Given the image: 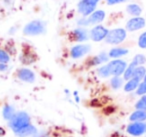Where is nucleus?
Masks as SVG:
<instances>
[{"instance_id":"1","label":"nucleus","mask_w":146,"mask_h":137,"mask_svg":"<svg viewBox=\"0 0 146 137\" xmlns=\"http://www.w3.org/2000/svg\"><path fill=\"white\" fill-rule=\"evenodd\" d=\"M30 124V116L24 111L16 112L15 115L8 121V126L12 129L13 132H17L23 127Z\"/></svg>"},{"instance_id":"2","label":"nucleus","mask_w":146,"mask_h":137,"mask_svg":"<svg viewBox=\"0 0 146 137\" xmlns=\"http://www.w3.org/2000/svg\"><path fill=\"white\" fill-rule=\"evenodd\" d=\"M45 32V23L41 20H33L27 23L23 28V33L27 36H36Z\"/></svg>"},{"instance_id":"3","label":"nucleus","mask_w":146,"mask_h":137,"mask_svg":"<svg viewBox=\"0 0 146 137\" xmlns=\"http://www.w3.org/2000/svg\"><path fill=\"white\" fill-rule=\"evenodd\" d=\"M126 30L123 28H116L112 29L108 32L107 36L105 38V41L108 44H119L123 42L126 38Z\"/></svg>"},{"instance_id":"4","label":"nucleus","mask_w":146,"mask_h":137,"mask_svg":"<svg viewBox=\"0 0 146 137\" xmlns=\"http://www.w3.org/2000/svg\"><path fill=\"white\" fill-rule=\"evenodd\" d=\"M100 0H80L78 3V12L83 17H87L95 11L96 5Z\"/></svg>"},{"instance_id":"5","label":"nucleus","mask_w":146,"mask_h":137,"mask_svg":"<svg viewBox=\"0 0 146 137\" xmlns=\"http://www.w3.org/2000/svg\"><path fill=\"white\" fill-rule=\"evenodd\" d=\"M106 65L108 67L110 75H112V76H120L121 74H123L126 67H127L125 61L120 60V59H114Z\"/></svg>"},{"instance_id":"6","label":"nucleus","mask_w":146,"mask_h":137,"mask_svg":"<svg viewBox=\"0 0 146 137\" xmlns=\"http://www.w3.org/2000/svg\"><path fill=\"white\" fill-rule=\"evenodd\" d=\"M108 32H109V30H107L104 26L96 25L90 30V38L95 42H99V41H102L106 38Z\"/></svg>"},{"instance_id":"7","label":"nucleus","mask_w":146,"mask_h":137,"mask_svg":"<svg viewBox=\"0 0 146 137\" xmlns=\"http://www.w3.org/2000/svg\"><path fill=\"white\" fill-rule=\"evenodd\" d=\"M146 25V21L143 17H133V18L129 19L126 23V29L130 32H134V31L140 30V29L144 28Z\"/></svg>"},{"instance_id":"8","label":"nucleus","mask_w":146,"mask_h":137,"mask_svg":"<svg viewBox=\"0 0 146 137\" xmlns=\"http://www.w3.org/2000/svg\"><path fill=\"white\" fill-rule=\"evenodd\" d=\"M90 50H91V46H90V45L78 44L71 48L70 56L72 57L73 59H79V58H81V57H83L84 55H86L87 53H89Z\"/></svg>"},{"instance_id":"9","label":"nucleus","mask_w":146,"mask_h":137,"mask_svg":"<svg viewBox=\"0 0 146 137\" xmlns=\"http://www.w3.org/2000/svg\"><path fill=\"white\" fill-rule=\"evenodd\" d=\"M127 132L133 136H140L146 132V123L133 122L127 126Z\"/></svg>"},{"instance_id":"10","label":"nucleus","mask_w":146,"mask_h":137,"mask_svg":"<svg viewBox=\"0 0 146 137\" xmlns=\"http://www.w3.org/2000/svg\"><path fill=\"white\" fill-rule=\"evenodd\" d=\"M17 77L23 82L33 83L35 81V74L28 68H21L17 72Z\"/></svg>"},{"instance_id":"11","label":"nucleus","mask_w":146,"mask_h":137,"mask_svg":"<svg viewBox=\"0 0 146 137\" xmlns=\"http://www.w3.org/2000/svg\"><path fill=\"white\" fill-rule=\"evenodd\" d=\"M104 18H105V12L103 10H95L87 17V20L89 25H95L101 23Z\"/></svg>"},{"instance_id":"12","label":"nucleus","mask_w":146,"mask_h":137,"mask_svg":"<svg viewBox=\"0 0 146 137\" xmlns=\"http://www.w3.org/2000/svg\"><path fill=\"white\" fill-rule=\"evenodd\" d=\"M38 132L36 129V127L33 126L32 124H28L27 126L23 127L22 129L18 130L17 132H15V135H17L18 137H27V136H34L36 133Z\"/></svg>"},{"instance_id":"13","label":"nucleus","mask_w":146,"mask_h":137,"mask_svg":"<svg viewBox=\"0 0 146 137\" xmlns=\"http://www.w3.org/2000/svg\"><path fill=\"white\" fill-rule=\"evenodd\" d=\"M88 37H89V35H88L87 30L84 28H77L73 31V38L77 42L86 41L88 39Z\"/></svg>"},{"instance_id":"14","label":"nucleus","mask_w":146,"mask_h":137,"mask_svg":"<svg viewBox=\"0 0 146 137\" xmlns=\"http://www.w3.org/2000/svg\"><path fill=\"white\" fill-rule=\"evenodd\" d=\"M130 120L133 122H142L146 120V111L145 110H136L130 115Z\"/></svg>"},{"instance_id":"15","label":"nucleus","mask_w":146,"mask_h":137,"mask_svg":"<svg viewBox=\"0 0 146 137\" xmlns=\"http://www.w3.org/2000/svg\"><path fill=\"white\" fill-rule=\"evenodd\" d=\"M140 80L138 78H135V77H133V78L129 79V80L126 82L125 86H124V91H126V92H131V91L135 90V89H137L138 85L140 84Z\"/></svg>"},{"instance_id":"16","label":"nucleus","mask_w":146,"mask_h":137,"mask_svg":"<svg viewBox=\"0 0 146 137\" xmlns=\"http://www.w3.org/2000/svg\"><path fill=\"white\" fill-rule=\"evenodd\" d=\"M128 53V49L121 48V47H117V48H113L109 51L108 55L111 58H119L121 56H124Z\"/></svg>"},{"instance_id":"17","label":"nucleus","mask_w":146,"mask_h":137,"mask_svg":"<svg viewBox=\"0 0 146 137\" xmlns=\"http://www.w3.org/2000/svg\"><path fill=\"white\" fill-rule=\"evenodd\" d=\"M16 111H15L14 107L11 106V105H5L3 107V110H2V114H3V118L5 120H10L13 116L15 115Z\"/></svg>"},{"instance_id":"18","label":"nucleus","mask_w":146,"mask_h":137,"mask_svg":"<svg viewBox=\"0 0 146 137\" xmlns=\"http://www.w3.org/2000/svg\"><path fill=\"white\" fill-rule=\"evenodd\" d=\"M126 11L129 13L130 15L134 17H137V16H140L141 15V12H142V8L139 6L138 4H129L127 7H126Z\"/></svg>"},{"instance_id":"19","label":"nucleus","mask_w":146,"mask_h":137,"mask_svg":"<svg viewBox=\"0 0 146 137\" xmlns=\"http://www.w3.org/2000/svg\"><path fill=\"white\" fill-rule=\"evenodd\" d=\"M136 65L134 64L133 62L130 63V65H128L127 67H126L125 71H124L123 73V78L125 79V80H129V79L133 78V74H134V71H135V68H136Z\"/></svg>"},{"instance_id":"20","label":"nucleus","mask_w":146,"mask_h":137,"mask_svg":"<svg viewBox=\"0 0 146 137\" xmlns=\"http://www.w3.org/2000/svg\"><path fill=\"white\" fill-rule=\"evenodd\" d=\"M123 84V79L120 78V76H113L110 80V85L113 89H119Z\"/></svg>"},{"instance_id":"21","label":"nucleus","mask_w":146,"mask_h":137,"mask_svg":"<svg viewBox=\"0 0 146 137\" xmlns=\"http://www.w3.org/2000/svg\"><path fill=\"white\" fill-rule=\"evenodd\" d=\"M146 74V69L145 67L143 66H137L135 68V71H134V74H133V77L135 78H138L139 80H141Z\"/></svg>"},{"instance_id":"22","label":"nucleus","mask_w":146,"mask_h":137,"mask_svg":"<svg viewBox=\"0 0 146 137\" xmlns=\"http://www.w3.org/2000/svg\"><path fill=\"white\" fill-rule=\"evenodd\" d=\"M132 62L136 65V66H140V65H143L146 62V57L143 54H137L135 55V57L133 58Z\"/></svg>"},{"instance_id":"23","label":"nucleus","mask_w":146,"mask_h":137,"mask_svg":"<svg viewBox=\"0 0 146 137\" xmlns=\"http://www.w3.org/2000/svg\"><path fill=\"white\" fill-rule=\"evenodd\" d=\"M137 110H146V94L143 95L135 104Z\"/></svg>"},{"instance_id":"24","label":"nucleus","mask_w":146,"mask_h":137,"mask_svg":"<svg viewBox=\"0 0 146 137\" xmlns=\"http://www.w3.org/2000/svg\"><path fill=\"white\" fill-rule=\"evenodd\" d=\"M97 73L100 77H102V78H106V77L110 76V73H109V70H108L107 65H103V66L100 67V68L97 70Z\"/></svg>"},{"instance_id":"25","label":"nucleus","mask_w":146,"mask_h":137,"mask_svg":"<svg viewBox=\"0 0 146 137\" xmlns=\"http://www.w3.org/2000/svg\"><path fill=\"white\" fill-rule=\"evenodd\" d=\"M10 60V56L9 54L3 49H0V63H8Z\"/></svg>"},{"instance_id":"26","label":"nucleus","mask_w":146,"mask_h":137,"mask_svg":"<svg viewBox=\"0 0 146 137\" xmlns=\"http://www.w3.org/2000/svg\"><path fill=\"white\" fill-rule=\"evenodd\" d=\"M138 46L142 49H146V32H143L138 38Z\"/></svg>"},{"instance_id":"27","label":"nucleus","mask_w":146,"mask_h":137,"mask_svg":"<svg viewBox=\"0 0 146 137\" xmlns=\"http://www.w3.org/2000/svg\"><path fill=\"white\" fill-rule=\"evenodd\" d=\"M136 94L137 95H145L146 94V82H141L137 87L136 90Z\"/></svg>"},{"instance_id":"28","label":"nucleus","mask_w":146,"mask_h":137,"mask_svg":"<svg viewBox=\"0 0 146 137\" xmlns=\"http://www.w3.org/2000/svg\"><path fill=\"white\" fill-rule=\"evenodd\" d=\"M78 25L79 26H88L89 23H88V20H87V17H82L81 19L78 20Z\"/></svg>"},{"instance_id":"29","label":"nucleus","mask_w":146,"mask_h":137,"mask_svg":"<svg viewBox=\"0 0 146 137\" xmlns=\"http://www.w3.org/2000/svg\"><path fill=\"white\" fill-rule=\"evenodd\" d=\"M107 4L109 5H114V4H118V3H122L124 2L125 0H105Z\"/></svg>"},{"instance_id":"30","label":"nucleus","mask_w":146,"mask_h":137,"mask_svg":"<svg viewBox=\"0 0 146 137\" xmlns=\"http://www.w3.org/2000/svg\"><path fill=\"white\" fill-rule=\"evenodd\" d=\"M8 69V66H7L6 63H0V71L1 72H4Z\"/></svg>"},{"instance_id":"31","label":"nucleus","mask_w":146,"mask_h":137,"mask_svg":"<svg viewBox=\"0 0 146 137\" xmlns=\"http://www.w3.org/2000/svg\"><path fill=\"white\" fill-rule=\"evenodd\" d=\"M34 137H48V136H47V134L45 132H37L34 135Z\"/></svg>"},{"instance_id":"32","label":"nucleus","mask_w":146,"mask_h":137,"mask_svg":"<svg viewBox=\"0 0 146 137\" xmlns=\"http://www.w3.org/2000/svg\"><path fill=\"white\" fill-rule=\"evenodd\" d=\"M5 134V131H4V129L3 128H1L0 127V136H2V135H4Z\"/></svg>"},{"instance_id":"33","label":"nucleus","mask_w":146,"mask_h":137,"mask_svg":"<svg viewBox=\"0 0 146 137\" xmlns=\"http://www.w3.org/2000/svg\"><path fill=\"white\" fill-rule=\"evenodd\" d=\"M143 80H144V82H146V74H145V76L143 77Z\"/></svg>"}]
</instances>
